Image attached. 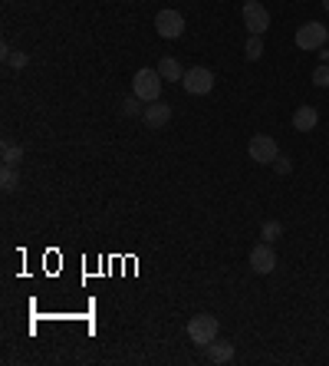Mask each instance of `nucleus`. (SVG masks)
Returning <instances> with one entry per match:
<instances>
[{"mask_svg": "<svg viewBox=\"0 0 329 366\" xmlns=\"http://www.w3.org/2000/svg\"><path fill=\"white\" fill-rule=\"evenodd\" d=\"M132 93L142 102L162 100V73L158 70H139V73L132 76Z\"/></svg>", "mask_w": 329, "mask_h": 366, "instance_id": "obj_1", "label": "nucleus"}, {"mask_svg": "<svg viewBox=\"0 0 329 366\" xmlns=\"http://www.w3.org/2000/svg\"><path fill=\"white\" fill-rule=\"evenodd\" d=\"M217 330H221V324H217V317H211V314H198L188 320V337H191V343H198V347H208L211 340H217Z\"/></svg>", "mask_w": 329, "mask_h": 366, "instance_id": "obj_2", "label": "nucleus"}, {"mask_svg": "<svg viewBox=\"0 0 329 366\" xmlns=\"http://www.w3.org/2000/svg\"><path fill=\"white\" fill-rule=\"evenodd\" d=\"M326 40H329V30L323 24H317V20H306V24L296 30V47L306 50V53L323 50V47H326Z\"/></svg>", "mask_w": 329, "mask_h": 366, "instance_id": "obj_3", "label": "nucleus"}, {"mask_svg": "<svg viewBox=\"0 0 329 366\" xmlns=\"http://www.w3.org/2000/svg\"><path fill=\"white\" fill-rule=\"evenodd\" d=\"M181 86H185V93H191V96H204V93L214 89V73H211L208 66H191V70H185Z\"/></svg>", "mask_w": 329, "mask_h": 366, "instance_id": "obj_4", "label": "nucleus"}, {"mask_svg": "<svg viewBox=\"0 0 329 366\" xmlns=\"http://www.w3.org/2000/svg\"><path fill=\"white\" fill-rule=\"evenodd\" d=\"M244 26L251 30L253 37H260L270 30V10H267L260 0H247L244 3Z\"/></svg>", "mask_w": 329, "mask_h": 366, "instance_id": "obj_5", "label": "nucleus"}, {"mask_svg": "<svg viewBox=\"0 0 329 366\" xmlns=\"http://www.w3.org/2000/svg\"><path fill=\"white\" fill-rule=\"evenodd\" d=\"M247 155H251L257 165H273V159L280 155L277 139H273V136H253L251 145H247Z\"/></svg>", "mask_w": 329, "mask_h": 366, "instance_id": "obj_6", "label": "nucleus"}, {"mask_svg": "<svg viewBox=\"0 0 329 366\" xmlns=\"http://www.w3.org/2000/svg\"><path fill=\"white\" fill-rule=\"evenodd\" d=\"M155 30H158V37H164V40H178L185 33V17L178 10H158L155 13Z\"/></svg>", "mask_w": 329, "mask_h": 366, "instance_id": "obj_7", "label": "nucleus"}, {"mask_svg": "<svg viewBox=\"0 0 329 366\" xmlns=\"http://www.w3.org/2000/svg\"><path fill=\"white\" fill-rule=\"evenodd\" d=\"M251 267H253V274H270L273 267H277V251L270 248V244H257L251 251Z\"/></svg>", "mask_w": 329, "mask_h": 366, "instance_id": "obj_8", "label": "nucleus"}, {"mask_svg": "<svg viewBox=\"0 0 329 366\" xmlns=\"http://www.w3.org/2000/svg\"><path fill=\"white\" fill-rule=\"evenodd\" d=\"M142 119H145V126L149 129H164L168 122H171V106L162 100H155L145 106V113H142Z\"/></svg>", "mask_w": 329, "mask_h": 366, "instance_id": "obj_9", "label": "nucleus"}, {"mask_svg": "<svg viewBox=\"0 0 329 366\" xmlns=\"http://www.w3.org/2000/svg\"><path fill=\"white\" fill-rule=\"evenodd\" d=\"M317 122H319V113L313 106H300V109L293 113V129H296V132H313Z\"/></svg>", "mask_w": 329, "mask_h": 366, "instance_id": "obj_10", "label": "nucleus"}, {"mask_svg": "<svg viewBox=\"0 0 329 366\" xmlns=\"http://www.w3.org/2000/svg\"><path fill=\"white\" fill-rule=\"evenodd\" d=\"M204 356H208L211 363H230V360H234V343H217V340H211L208 347H204Z\"/></svg>", "mask_w": 329, "mask_h": 366, "instance_id": "obj_11", "label": "nucleus"}, {"mask_svg": "<svg viewBox=\"0 0 329 366\" xmlns=\"http://www.w3.org/2000/svg\"><path fill=\"white\" fill-rule=\"evenodd\" d=\"M155 70L162 73V79H175V83H178V79H185V70H181V63H178L175 56H162Z\"/></svg>", "mask_w": 329, "mask_h": 366, "instance_id": "obj_12", "label": "nucleus"}, {"mask_svg": "<svg viewBox=\"0 0 329 366\" xmlns=\"http://www.w3.org/2000/svg\"><path fill=\"white\" fill-rule=\"evenodd\" d=\"M0 56L7 60V66H13V70H24L26 63H30V56L20 50H10V47H0Z\"/></svg>", "mask_w": 329, "mask_h": 366, "instance_id": "obj_13", "label": "nucleus"}, {"mask_svg": "<svg viewBox=\"0 0 329 366\" xmlns=\"http://www.w3.org/2000/svg\"><path fill=\"white\" fill-rule=\"evenodd\" d=\"M260 238H264L267 244L280 241V238H283V225H280V221H264V228H260Z\"/></svg>", "mask_w": 329, "mask_h": 366, "instance_id": "obj_14", "label": "nucleus"}, {"mask_svg": "<svg viewBox=\"0 0 329 366\" xmlns=\"http://www.w3.org/2000/svg\"><path fill=\"white\" fill-rule=\"evenodd\" d=\"M244 56H247V60H260V56H264V40L260 37H253L251 33V40H247V47H244Z\"/></svg>", "mask_w": 329, "mask_h": 366, "instance_id": "obj_15", "label": "nucleus"}, {"mask_svg": "<svg viewBox=\"0 0 329 366\" xmlns=\"http://www.w3.org/2000/svg\"><path fill=\"white\" fill-rule=\"evenodd\" d=\"M0 155H3V165H17L24 159V149L13 145V142H3V152H0Z\"/></svg>", "mask_w": 329, "mask_h": 366, "instance_id": "obj_16", "label": "nucleus"}, {"mask_svg": "<svg viewBox=\"0 0 329 366\" xmlns=\"http://www.w3.org/2000/svg\"><path fill=\"white\" fill-rule=\"evenodd\" d=\"M0 185H3V191L17 189V172H13V165H3V172H0Z\"/></svg>", "mask_w": 329, "mask_h": 366, "instance_id": "obj_17", "label": "nucleus"}, {"mask_svg": "<svg viewBox=\"0 0 329 366\" xmlns=\"http://www.w3.org/2000/svg\"><path fill=\"white\" fill-rule=\"evenodd\" d=\"M313 86H319V89L329 86V63H323V66L313 70Z\"/></svg>", "mask_w": 329, "mask_h": 366, "instance_id": "obj_18", "label": "nucleus"}, {"mask_svg": "<svg viewBox=\"0 0 329 366\" xmlns=\"http://www.w3.org/2000/svg\"><path fill=\"white\" fill-rule=\"evenodd\" d=\"M139 102H142L139 96H128V100H122V113H126V116H142L145 109H142Z\"/></svg>", "mask_w": 329, "mask_h": 366, "instance_id": "obj_19", "label": "nucleus"}, {"mask_svg": "<svg viewBox=\"0 0 329 366\" xmlns=\"http://www.w3.org/2000/svg\"><path fill=\"white\" fill-rule=\"evenodd\" d=\"M273 172H277V175H290V172H293V162L287 159V155H277V159H273Z\"/></svg>", "mask_w": 329, "mask_h": 366, "instance_id": "obj_20", "label": "nucleus"}, {"mask_svg": "<svg viewBox=\"0 0 329 366\" xmlns=\"http://www.w3.org/2000/svg\"><path fill=\"white\" fill-rule=\"evenodd\" d=\"M323 7H326V13H329V0H323Z\"/></svg>", "mask_w": 329, "mask_h": 366, "instance_id": "obj_21", "label": "nucleus"}]
</instances>
